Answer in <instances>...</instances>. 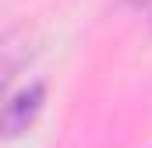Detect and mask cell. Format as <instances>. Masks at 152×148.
Returning a JSON list of instances; mask_svg holds the SVG:
<instances>
[{"label": "cell", "mask_w": 152, "mask_h": 148, "mask_svg": "<svg viewBox=\"0 0 152 148\" xmlns=\"http://www.w3.org/2000/svg\"><path fill=\"white\" fill-rule=\"evenodd\" d=\"M131 4H145V0H131Z\"/></svg>", "instance_id": "cell-2"}, {"label": "cell", "mask_w": 152, "mask_h": 148, "mask_svg": "<svg viewBox=\"0 0 152 148\" xmlns=\"http://www.w3.org/2000/svg\"><path fill=\"white\" fill-rule=\"evenodd\" d=\"M42 102H46V85H42V81H32V85L11 92L7 102H4V138L25 134V131L36 123Z\"/></svg>", "instance_id": "cell-1"}]
</instances>
